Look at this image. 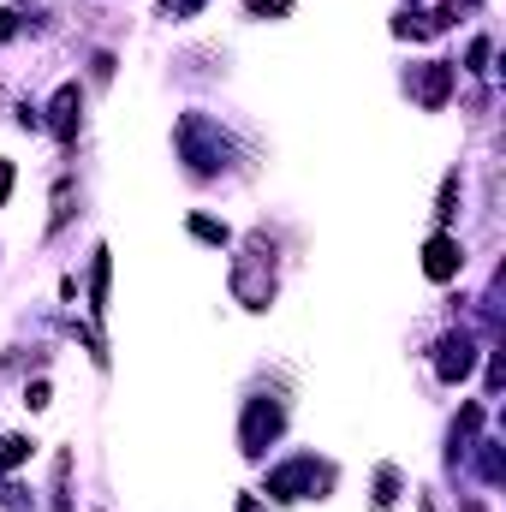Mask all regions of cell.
Returning a JSON list of instances; mask_svg holds the SVG:
<instances>
[{
    "label": "cell",
    "instance_id": "10",
    "mask_svg": "<svg viewBox=\"0 0 506 512\" xmlns=\"http://www.w3.org/2000/svg\"><path fill=\"white\" fill-rule=\"evenodd\" d=\"M108 280H114V256L96 251V262H90V310L96 316H108Z\"/></svg>",
    "mask_w": 506,
    "mask_h": 512
},
{
    "label": "cell",
    "instance_id": "5",
    "mask_svg": "<svg viewBox=\"0 0 506 512\" xmlns=\"http://www.w3.org/2000/svg\"><path fill=\"white\" fill-rule=\"evenodd\" d=\"M471 370H477V340H471V334H447V340L435 346V376L453 387V382H465Z\"/></svg>",
    "mask_w": 506,
    "mask_h": 512
},
{
    "label": "cell",
    "instance_id": "12",
    "mask_svg": "<svg viewBox=\"0 0 506 512\" xmlns=\"http://www.w3.org/2000/svg\"><path fill=\"white\" fill-rule=\"evenodd\" d=\"M191 233H197L203 245H233V233H227L221 221H209V215H191Z\"/></svg>",
    "mask_w": 506,
    "mask_h": 512
},
{
    "label": "cell",
    "instance_id": "4",
    "mask_svg": "<svg viewBox=\"0 0 506 512\" xmlns=\"http://www.w3.org/2000/svg\"><path fill=\"white\" fill-rule=\"evenodd\" d=\"M322 483H328V471H322L310 453H298V459H286L280 471H268V501H280V507H286V501H304V495H316Z\"/></svg>",
    "mask_w": 506,
    "mask_h": 512
},
{
    "label": "cell",
    "instance_id": "6",
    "mask_svg": "<svg viewBox=\"0 0 506 512\" xmlns=\"http://www.w3.org/2000/svg\"><path fill=\"white\" fill-rule=\"evenodd\" d=\"M411 90H417V102L435 114V108H447V96H453V66L447 60H429V66H417L411 72Z\"/></svg>",
    "mask_w": 506,
    "mask_h": 512
},
{
    "label": "cell",
    "instance_id": "2",
    "mask_svg": "<svg viewBox=\"0 0 506 512\" xmlns=\"http://www.w3.org/2000/svg\"><path fill=\"white\" fill-rule=\"evenodd\" d=\"M233 298L245 310H268V298H274V245L262 233L245 239V251L233 262Z\"/></svg>",
    "mask_w": 506,
    "mask_h": 512
},
{
    "label": "cell",
    "instance_id": "21",
    "mask_svg": "<svg viewBox=\"0 0 506 512\" xmlns=\"http://www.w3.org/2000/svg\"><path fill=\"white\" fill-rule=\"evenodd\" d=\"M12 197V161H0V203Z\"/></svg>",
    "mask_w": 506,
    "mask_h": 512
},
{
    "label": "cell",
    "instance_id": "16",
    "mask_svg": "<svg viewBox=\"0 0 506 512\" xmlns=\"http://www.w3.org/2000/svg\"><path fill=\"white\" fill-rule=\"evenodd\" d=\"M465 72H489V36H477V42H471V54H465Z\"/></svg>",
    "mask_w": 506,
    "mask_h": 512
},
{
    "label": "cell",
    "instance_id": "11",
    "mask_svg": "<svg viewBox=\"0 0 506 512\" xmlns=\"http://www.w3.org/2000/svg\"><path fill=\"white\" fill-rule=\"evenodd\" d=\"M30 459V441L24 435H0V471H18Z\"/></svg>",
    "mask_w": 506,
    "mask_h": 512
},
{
    "label": "cell",
    "instance_id": "23",
    "mask_svg": "<svg viewBox=\"0 0 506 512\" xmlns=\"http://www.w3.org/2000/svg\"><path fill=\"white\" fill-rule=\"evenodd\" d=\"M465 512H483V507H477V501H465Z\"/></svg>",
    "mask_w": 506,
    "mask_h": 512
},
{
    "label": "cell",
    "instance_id": "14",
    "mask_svg": "<svg viewBox=\"0 0 506 512\" xmlns=\"http://www.w3.org/2000/svg\"><path fill=\"white\" fill-rule=\"evenodd\" d=\"M483 477H489V483H501V477H506V459H501V441H483Z\"/></svg>",
    "mask_w": 506,
    "mask_h": 512
},
{
    "label": "cell",
    "instance_id": "7",
    "mask_svg": "<svg viewBox=\"0 0 506 512\" xmlns=\"http://www.w3.org/2000/svg\"><path fill=\"white\" fill-rule=\"evenodd\" d=\"M78 108H84V90H78V84H60L54 102H48V120H42V126L54 131L60 143H72V137H78Z\"/></svg>",
    "mask_w": 506,
    "mask_h": 512
},
{
    "label": "cell",
    "instance_id": "17",
    "mask_svg": "<svg viewBox=\"0 0 506 512\" xmlns=\"http://www.w3.org/2000/svg\"><path fill=\"white\" fill-rule=\"evenodd\" d=\"M251 12H256V18H286V12H292V0H251Z\"/></svg>",
    "mask_w": 506,
    "mask_h": 512
},
{
    "label": "cell",
    "instance_id": "20",
    "mask_svg": "<svg viewBox=\"0 0 506 512\" xmlns=\"http://www.w3.org/2000/svg\"><path fill=\"white\" fill-rule=\"evenodd\" d=\"M18 36V12H0V42H12Z\"/></svg>",
    "mask_w": 506,
    "mask_h": 512
},
{
    "label": "cell",
    "instance_id": "1",
    "mask_svg": "<svg viewBox=\"0 0 506 512\" xmlns=\"http://www.w3.org/2000/svg\"><path fill=\"white\" fill-rule=\"evenodd\" d=\"M173 143H179V155H185V167H191L197 179H215V173L233 161V137L215 126L209 114H185L179 131H173Z\"/></svg>",
    "mask_w": 506,
    "mask_h": 512
},
{
    "label": "cell",
    "instance_id": "3",
    "mask_svg": "<svg viewBox=\"0 0 506 512\" xmlns=\"http://www.w3.org/2000/svg\"><path fill=\"white\" fill-rule=\"evenodd\" d=\"M280 429H286V405L268 399V393H256L251 405H245V423H239V447H245L251 459H262L268 441H280Z\"/></svg>",
    "mask_w": 506,
    "mask_h": 512
},
{
    "label": "cell",
    "instance_id": "24",
    "mask_svg": "<svg viewBox=\"0 0 506 512\" xmlns=\"http://www.w3.org/2000/svg\"><path fill=\"white\" fill-rule=\"evenodd\" d=\"M453 6H459V0H453ZM465 6H477V0H465Z\"/></svg>",
    "mask_w": 506,
    "mask_h": 512
},
{
    "label": "cell",
    "instance_id": "9",
    "mask_svg": "<svg viewBox=\"0 0 506 512\" xmlns=\"http://www.w3.org/2000/svg\"><path fill=\"white\" fill-rule=\"evenodd\" d=\"M477 423H483V405H465V411H459V423H453V447H447V465H459V459L471 453V435H477Z\"/></svg>",
    "mask_w": 506,
    "mask_h": 512
},
{
    "label": "cell",
    "instance_id": "18",
    "mask_svg": "<svg viewBox=\"0 0 506 512\" xmlns=\"http://www.w3.org/2000/svg\"><path fill=\"white\" fill-rule=\"evenodd\" d=\"M0 507L24 512V507H30V501H24V489H18V483H0Z\"/></svg>",
    "mask_w": 506,
    "mask_h": 512
},
{
    "label": "cell",
    "instance_id": "13",
    "mask_svg": "<svg viewBox=\"0 0 506 512\" xmlns=\"http://www.w3.org/2000/svg\"><path fill=\"white\" fill-rule=\"evenodd\" d=\"M393 501H399V471H393V465H381V471H376V507L387 512Z\"/></svg>",
    "mask_w": 506,
    "mask_h": 512
},
{
    "label": "cell",
    "instance_id": "19",
    "mask_svg": "<svg viewBox=\"0 0 506 512\" xmlns=\"http://www.w3.org/2000/svg\"><path fill=\"white\" fill-rule=\"evenodd\" d=\"M24 405H30V411H42V405H48V382H30V387H24Z\"/></svg>",
    "mask_w": 506,
    "mask_h": 512
},
{
    "label": "cell",
    "instance_id": "22",
    "mask_svg": "<svg viewBox=\"0 0 506 512\" xmlns=\"http://www.w3.org/2000/svg\"><path fill=\"white\" fill-rule=\"evenodd\" d=\"M173 12H179V18H191V12H203V0H173Z\"/></svg>",
    "mask_w": 506,
    "mask_h": 512
},
{
    "label": "cell",
    "instance_id": "15",
    "mask_svg": "<svg viewBox=\"0 0 506 512\" xmlns=\"http://www.w3.org/2000/svg\"><path fill=\"white\" fill-rule=\"evenodd\" d=\"M441 221H453L459 215V173H447V185H441V209H435Z\"/></svg>",
    "mask_w": 506,
    "mask_h": 512
},
{
    "label": "cell",
    "instance_id": "8",
    "mask_svg": "<svg viewBox=\"0 0 506 512\" xmlns=\"http://www.w3.org/2000/svg\"><path fill=\"white\" fill-rule=\"evenodd\" d=\"M459 268H465V245H459L453 233H435V239L423 245V274H429V280H453Z\"/></svg>",
    "mask_w": 506,
    "mask_h": 512
}]
</instances>
